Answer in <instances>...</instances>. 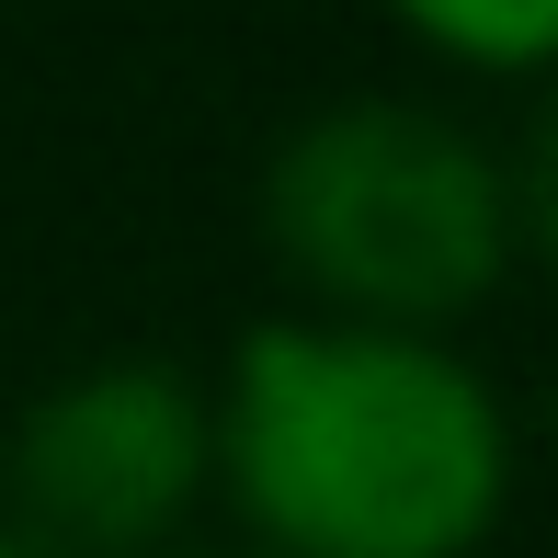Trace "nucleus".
<instances>
[{"label":"nucleus","mask_w":558,"mask_h":558,"mask_svg":"<svg viewBox=\"0 0 558 558\" xmlns=\"http://www.w3.org/2000/svg\"><path fill=\"white\" fill-rule=\"evenodd\" d=\"M206 422L263 558H478L513 513V411L434 331L251 319Z\"/></svg>","instance_id":"1"},{"label":"nucleus","mask_w":558,"mask_h":558,"mask_svg":"<svg viewBox=\"0 0 558 558\" xmlns=\"http://www.w3.org/2000/svg\"><path fill=\"white\" fill-rule=\"evenodd\" d=\"M0 558H35V547H23V536H12V524H0Z\"/></svg>","instance_id":"5"},{"label":"nucleus","mask_w":558,"mask_h":558,"mask_svg":"<svg viewBox=\"0 0 558 558\" xmlns=\"http://www.w3.org/2000/svg\"><path fill=\"white\" fill-rule=\"evenodd\" d=\"M171 558H194V547H171Z\"/></svg>","instance_id":"6"},{"label":"nucleus","mask_w":558,"mask_h":558,"mask_svg":"<svg viewBox=\"0 0 558 558\" xmlns=\"http://www.w3.org/2000/svg\"><path fill=\"white\" fill-rule=\"evenodd\" d=\"M399 35L434 46L456 69H490V81H536L558 58V0H388Z\"/></svg>","instance_id":"4"},{"label":"nucleus","mask_w":558,"mask_h":558,"mask_svg":"<svg viewBox=\"0 0 558 558\" xmlns=\"http://www.w3.org/2000/svg\"><path fill=\"white\" fill-rule=\"evenodd\" d=\"M12 536L35 558H171L217 490L206 388L171 365H81L0 445Z\"/></svg>","instance_id":"3"},{"label":"nucleus","mask_w":558,"mask_h":558,"mask_svg":"<svg viewBox=\"0 0 558 558\" xmlns=\"http://www.w3.org/2000/svg\"><path fill=\"white\" fill-rule=\"evenodd\" d=\"M547 148L501 160L434 104H319L263 160V240L308 286V319L456 331L547 240Z\"/></svg>","instance_id":"2"}]
</instances>
